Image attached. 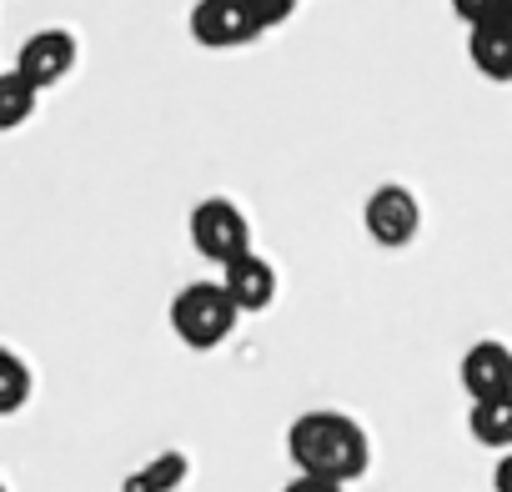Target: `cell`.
I'll return each mask as SVG.
<instances>
[{
    "mask_svg": "<svg viewBox=\"0 0 512 492\" xmlns=\"http://www.w3.org/2000/svg\"><path fill=\"white\" fill-rule=\"evenodd\" d=\"M287 452H292L302 477H327L342 487L357 482L372 462V442H367L362 422L347 412H332V407L302 412L287 432Z\"/></svg>",
    "mask_w": 512,
    "mask_h": 492,
    "instance_id": "6da1fadb",
    "label": "cell"
},
{
    "mask_svg": "<svg viewBox=\"0 0 512 492\" xmlns=\"http://www.w3.org/2000/svg\"><path fill=\"white\" fill-rule=\"evenodd\" d=\"M236 302L226 297L221 282H186L176 297H171V332L191 347V352H211L231 337L236 327Z\"/></svg>",
    "mask_w": 512,
    "mask_h": 492,
    "instance_id": "7a4b0ae2",
    "label": "cell"
},
{
    "mask_svg": "<svg viewBox=\"0 0 512 492\" xmlns=\"http://www.w3.org/2000/svg\"><path fill=\"white\" fill-rule=\"evenodd\" d=\"M186 231H191V246H196V252H201L206 262H221V267L236 262V257H246V252H256V246H251V221H246V211H241L236 201H226V196L196 201Z\"/></svg>",
    "mask_w": 512,
    "mask_h": 492,
    "instance_id": "3957f363",
    "label": "cell"
},
{
    "mask_svg": "<svg viewBox=\"0 0 512 492\" xmlns=\"http://www.w3.org/2000/svg\"><path fill=\"white\" fill-rule=\"evenodd\" d=\"M362 226H367V236H372L377 246H387V252H402V246H412L417 231H422V201H417L407 186L387 181V186H377V191L367 196Z\"/></svg>",
    "mask_w": 512,
    "mask_h": 492,
    "instance_id": "277c9868",
    "label": "cell"
},
{
    "mask_svg": "<svg viewBox=\"0 0 512 492\" xmlns=\"http://www.w3.org/2000/svg\"><path fill=\"white\" fill-rule=\"evenodd\" d=\"M262 36L267 31L251 21V11L241 0H196L191 6V41L206 51H241Z\"/></svg>",
    "mask_w": 512,
    "mask_h": 492,
    "instance_id": "5b68a950",
    "label": "cell"
},
{
    "mask_svg": "<svg viewBox=\"0 0 512 492\" xmlns=\"http://www.w3.org/2000/svg\"><path fill=\"white\" fill-rule=\"evenodd\" d=\"M76 36L71 31H61V26H51V31H36V36H26V46L16 51V71L36 86V91H51V86H61L71 71H76Z\"/></svg>",
    "mask_w": 512,
    "mask_h": 492,
    "instance_id": "8992f818",
    "label": "cell"
},
{
    "mask_svg": "<svg viewBox=\"0 0 512 492\" xmlns=\"http://www.w3.org/2000/svg\"><path fill=\"white\" fill-rule=\"evenodd\" d=\"M462 392L472 402H497V397H512V352L502 342H472L462 352Z\"/></svg>",
    "mask_w": 512,
    "mask_h": 492,
    "instance_id": "52a82bcc",
    "label": "cell"
},
{
    "mask_svg": "<svg viewBox=\"0 0 512 492\" xmlns=\"http://www.w3.org/2000/svg\"><path fill=\"white\" fill-rule=\"evenodd\" d=\"M221 287L236 302V312H267L277 302V267L262 252H246L221 267Z\"/></svg>",
    "mask_w": 512,
    "mask_h": 492,
    "instance_id": "ba28073f",
    "label": "cell"
},
{
    "mask_svg": "<svg viewBox=\"0 0 512 492\" xmlns=\"http://www.w3.org/2000/svg\"><path fill=\"white\" fill-rule=\"evenodd\" d=\"M467 61H472L477 76L507 86V81H512V36H507L497 21L472 26V31H467Z\"/></svg>",
    "mask_w": 512,
    "mask_h": 492,
    "instance_id": "9c48e42d",
    "label": "cell"
},
{
    "mask_svg": "<svg viewBox=\"0 0 512 492\" xmlns=\"http://www.w3.org/2000/svg\"><path fill=\"white\" fill-rule=\"evenodd\" d=\"M467 432H472L482 447L512 452V397H497V402H472V412H467Z\"/></svg>",
    "mask_w": 512,
    "mask_h": 492,
    "instance_id": "30bf717a",
    "label": "cell"
},
{
    "mask_svg": "<svg viewBox=\"0 0 512 492\" xmlns=\"http://www.w3.org/2000/svg\"><path fill=\"white\" fill-rule=\"evenodd\" d=\"M36 101H41V91L16 66L0 71V131H21L36 116Z\"/></svg>",
    "mask_w": 512,
    "mask_h": 492,
    "instance_id": "8fae6325",
    "label": "cell"
},
{
    "mask_svg": "<svg viewBox=\"0 0 512 492\" xmlns=\"http://www.w3.org/2000/svg\"><path fill=\"white\" fill-rule=\"evenodd\" d=\"M31 367H26V357H16L11 347H0V417H11V412H21L26 402H31Z\"/></svg>",
    "mask_w": 512,
    "mask_h": 492,
    "instance_id": "7c38bea8",
    "label": "cell"
},
{
    "mask_svg": "<svg viewBox=\"0 0 512 492\" xmlns=\"http://www.w3.org/2000/svg\"><path fill=\"white\" fill-rule=\"evenodd\" d=\"M241 6L251 11V21L262 26V31H277V26H287L297 16L302 0H241Z\"/></svg>",
    "mask_w": 512,
    "mask_h": 492,
    "instance_id": "4fadbf2b",
    "label": "cell"
},
{
    "mask_svg": "<svg viewBox=\"0 0 512 492\" xmlns=\"http://www.w3.org/2000/svg\"><path fill=\"white\" fill-rule=\"evenodd\" d=\"M181 477H186V462L171 452V457H161V467H151V472H146L141 482H131L126 492H166V487H171V482H181Z\"/></svg>",
    "mask_w": 512,
    "mask_h": 492,
    "instance_id": "5bb4252c",
    "label": "cell"
},
{
    "mask_svg": "<svg viewBox=\"0 0 512 492\" xmlns=\"http://www.w3.org/2000/svg\"><path fill=\"white\" fill-rule=\"evenodd\" d=\"M452 11H457V21H467V31H472V26L492 21V11H497V0H452Z\"/></svg>",
    "mask_w": 512,
    "mask_h": 492,
    "instance_id": "9a60e30c",
    "label": "cell"
},
{
    "mask_svg": "<svg viewBox=\"0 0 512 492\" xmlns=\"http://www.w3.org/2000/svg\"><path fill=\"white\" fill-rule=\"evenodd\" d=\"M282 492H347V487H342V482H327V477H302V472H297Z\"/></svg>",
    "mask_w": 512,
    "mask_h": 492,
    "instance_id": "2e32d148",
    "label": "cell"
},
{
    "mask_svg": "<svg viewBox=\"0 0 512 492\" xmlns=\"http://www.w3.org/2000/svg\"><path fill=\"white\" fill-rule=\"evenodd\" d=\"M492 487H497V492H512V452H502V462H497V472H492Z\"/></svg>",
    "mask_w": 512,
    "mask_h": 492,
    "instance_id": "e0dca14e",
    "label": "cell"
},
{
    "mask_svg": "<svg viewBox=\"0 0 512 492\" xmlns=\"http://www.w3.org/2000/svg\"><path fill=\"white\" fill-rule=\"evenodd\" d=\"M492 21H497V26H502V31L512 36V0H497V11H492Z\"/></svg>",
    "mask_w": 512,
    "mask_h": 492,
    "instance_id": "ac0fdd59",
    "label": "cell"
},
{
    "mask_svg": "<svg viewBox=\"0 0 512 492\" xmlns=\"http://www.w3.org/2000/svg\"><path fill=\"white\" fill-rule=\"evenodd\" d=\"M0 492H6V482H0Z\"/></svg>",
    "mask_w": 512,
    "mask_h": 492,
    "instance_id": "d6986e66",
    "label": "cell"
}]
</instances>
